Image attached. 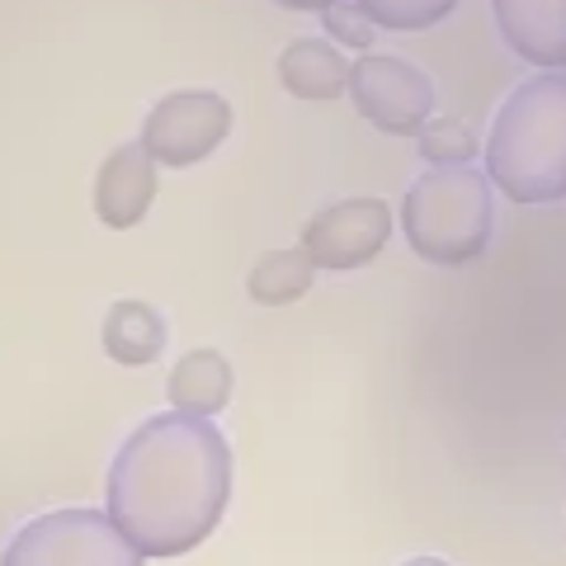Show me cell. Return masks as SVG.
<instances>
[{"instance_id":"1","label":"cell","mask_w":566,"mask_h":566,"mask_svg":"<svg viewBox=\"0 0 566 566\" xmlns=\"http://www.w3.org/2000/svg\"><path fill=\"white\" fill-rule=\"evenodd\" d=\"M232 449L212 420L161 411L123 439L104 482L109 520L142 557H185L218 528Z\"/></svg>"},{"instance_id":"2","label":"cell","mask_w":566,"mask_h":566,"mask_svg":"<svg viewBox=\"0 0 566 566\" xmlns=\"http://www.w3.org/2000/svg\"><path fill=\"white\" fill-rule=\"evenodd\" d=\"M486 175L515 203L566 199V71H538L505 95L486 133Z\"/></svg>"},{"instance_id":"3","label":"cell","mask_w":566,"mask_h":566,"mask_svg":"<svg viewBox=\"0 0 566 566\" xmlns=\"http://www.w3.org/2000/svg\"><path fill=\"white\" fill-rule=\"evenodd\" d=\"M401 232L430 264H468L491 241V175L476 166H430L401 199Z\"/></svg>"},{"instance_id":"4","label":"cell","mask_w":566,"mask_h":566,"mask_svg":"<svg viewBox=\"0 0 566 566\" xmlns=\"http://www.w3.org/2000/svg\"><path fill=\"white\" fill-rule=\"evenodd\" d=\"M6 566H142L109 510H52L6 543Z\"/></svg>"},{"instance_id":"5","label":"cell","mask_w":566,"mask_h":566,"mask_svg":"<svg viewBox=\"0 0 566 566\" xmlns=\"http://www.w3.org/2000/svg\"><path fill=\"white\" fill-rule=\"evenodd\" d=\"M227 133H232V104L218 91H170L151 104L137 142L151 151L156 166L185 170L208 161L227 142Z\"/></svg>"},{"instance_id":"6","label":"cell","mask_w":566,"mask_h":566,"mask_svg":"<svg viewBox=\"0 0 566 566\" xmlns=\"http://www.w3.org/2000/svg\"><path fill=\"white\" fill-rule=\"evenodd\" d=\"M349 99L382 133H420L434 118V81L397 52H368L354 62Z\"/></svg>"},{"instance_id":"7","label":"cell","mask_w":566,"mask_h":566,"mask_svg":"<svg viewBox=\"0 0 566 566\" xmlns=\"http://www.w3.org/2000/svg\"><path fill=\"white\" fill-rule=\"evenodd\" d=\"M392 237V203L382 199H340L322 208L303 227V245L316 270H359Z\"/></svg>"},{"instance_id":"8","label":"cell","mask_w":566,"mask_h":566,"mask_svg":"<svg viewBox=\"0 0 566 566\" xmlns=\"http://www.w3.org/2000/svg\"><path fill=\"white\" fill-rule=\"evenodd\" d=\"M156 166L151 151L142 142H118V147L104 156V166L95 175V212L104 227L114 232H128L147 218V208L156 199Z\"/></svg>"},{"instance_id":"9","label":"cell","mask_w":566,"mask_h":566,"mask_svg":"<svg viewBox=\"0 0 566 566\" xmlns=\"http://www.w3.org/2000/svg\"><path fill=\"white\" fill-rule=\"evenodd\" d=\"M491 14L524 62L543 71L566 66V0H501Z\"/></svg>"},{"instance_id":"10","label":"cell","mask_w":566,"mask_h":566,"mask_svg":"<svg viewBox=\"0 0 566 566\" xmlns=\"http://www.w3.org/2000/svg\"><path fill=\"white\" fill-rule=\"evenodd\" d=\"M354 62H345V52L326 39H293L279 52V81L283 91L297 99H335L349 91Z\"/></svg>"},{"instance_id":"11","label":"cell","mask_w":566,"mask_h":566,"mask_svg":"<svg viewBox=\"0 0 566 566\" xmlns=\"http://www.w3.org/2000/svg\"><path fill=\"white\" fill-rule=\"evenodd\" d=\"M170 326L166 316L156 312L142 297H118V303L104 312V354L123 368H147L166 354Z\"/></svg>"},{"instance_id":"12","label":"cell","mask_w":566,"mask_h":566,"mask_svg":"<svg viewBox=\"0 0 566 566\" xmlns=\"http://www.w3.org/2000/svg\"><path fill=\"white\" fill-rule=\"evenodd\" d=\"M170 406L180 416H199L212 420L218 411H227L232 401V364H227L222 349H189L180 364L170 368Z\"/></svg>"},{"instance_id":"13","label":"cell","mask_w":566,"mask_h":566,"mask_svg":"<svg viewBox=\"0 0 566 566\" xmlns=\"http://www.w3.org/2000/svg\"><path fill=\"white\" fill-rule=\"evenodd\" d=\"M316 279V260L307 245H289V251H270L255 260L251 279H245V293L264 307H289L297 297H307Z\"/></svg>"},{"instance_id":"14","label":"cell","mask_w":566,"mask_h":566,"mask_svg":"<svg viewBox=\"0 0 566 566\" xmlns=\"http://www.w3.org/2000/svg\"><path fill=\"white\" fill-rule=\"evenodd\" d=\"M476 147H482V142H476L468 123H458V118H430L420 128V156L430 166H472Z\"/></svg>"},{"instance_id":"15","label":"cell","mask_w":566,"mask_h":566,"mask_svg":"<svg viewBox=\"0 0 566 566\" xmlns=\"http://www.w3.org/2000/svg\"><path fill=\"white\" fill-rule=\"evenodd\" d=\"M378 29H430L449 14V0H364Z\"/></svg>"},{"instance_id":"16","label":"cell","mask_w":566,"mask_h":566,"mask_svg":"<svg viewBox=\"0 0 566 566\" xmlns=\"http://www.w3.org/2000/svg\"><path fill=\"white\" fill-rule=\"evenodd\" d=\"M322 10V24H326V33L335 43H345V48H368L374 43V33H378V24L368 20V10H364V0H326V6H316Z\"/></svg>"},{"instance_id":"17","label":"cell","mask_w":566,"mask_h":566,"mask_svg":"<svg viewBox=\"0 0 566 566\" xmlns=\"http://www.w3.org/2000/svg\"><path fill=\"white\" fill-rule=\"evenodd\" d=\"M401 566H449L444 557H411V562H401Z\"/></svg>"}]
</instances>
